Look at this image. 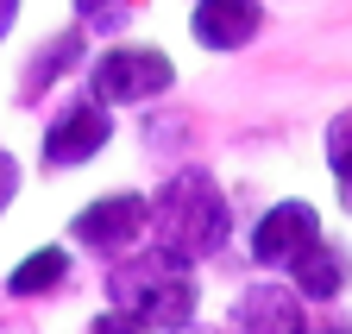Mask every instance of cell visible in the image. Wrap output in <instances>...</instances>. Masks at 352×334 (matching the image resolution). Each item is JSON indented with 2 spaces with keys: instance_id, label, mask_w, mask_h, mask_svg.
<instances>
[{
  "instance_id": "52a82bcc",
  "label": "cell",
  "mask_w": 352,
  "mask_h": 334,
  "mask_svg": "<svg viewBox=\"0 0 352 334\" xmlns=\"http://www.w3.org/2000/svg\"><path fill=\"white\" fill-rule=\"evenodd\" d=\"M264 32V0H189V38L214 57L245 51Z\"/></svg>"
},
{
  "instance_id": "8992f818",
  "label": "cell",
  "mask_w": 352,
  "mask_h": 334,
  "mask_svg": "<svg viewBox=\"0 0 352 334\" xmlns=\"http://www.w3.org/2000/svg\"><path fill=\"white\" fill-rule=\"evenodd\" d=\"M321 233V215H315V202H302V196H283V202H271V208H264V215L252 221V259L258 265H271V271H283L296 253H302V246L308 240H315Z\"/></svg>"
},
{
  "instance_id": "3957f363",
  "label": "cell",
  "mask_w": 352,
  "mask_h": 334,
  "mask_svg": "<svg viewBox=\"0 0 352 334\" xmlns=\"http://www.w3.org/2000/svg\"><path fill=\"white\" fill-rule=\"evenodd\" d=\"M176 89V63L157 45H107L88 57V95L101 107H139Z\"/></svg>"
},
{
  "instance_id": "8fae6325",
  "label": "cell",
  "mask_w": 352,
  "mask_h": 334,
  "mask_svg": "<svg viewBox=\"0 0 352 334\" xmlns=\"http://www.w3.org/2000/svg\"><path fill=\"white\" fill-rule=\"evenodd\" d=\"M327 171H333V189H340L346 215H352V107L327 120Z\"/></svg>"
},
{
  "instance_id": "7c38bea8",
  "label": "cell",
  "mask_w": 352,
  "mask_h": 334,
  "mask_svg": "<svg viewBox=\"0 0 352 334\" xmlns=\"http://www.w3.org/2000/svg\"><path fill=\"white\" fill-rule=\"evenodd\" d=\"M76 51H82V32H63V38H51V45L38 51V63H32V82H38V76H63Z\"/></svg>"
},
{
  "instance_id": "ba28073f",
  "label": "cell",
  "mask_w": 352,
  "mask_h": 334,
  "mask_svg": "<svg viewBox=\"0 0 352 334\" xmlns=\"http://www.w3.org/2000/svg\"><path fill=\"white\" fill-rule=\"evenodd\" d=\"M283 271H289V284L302 290V303H333V297H346V284H352V253L315 233Z\"/></svg>"
},
{
  "instance_id": "5bb4252c",
  "label": "cell",
  "mask_w": 352,
  "mask_h": 334,
  "mask_svg": "<svg viewBox=\"0 0 352 334\" xmlns=\"http://www.w3.org/2000/svg\"><path fill=\"white\" fill-rule=\"evenodd\" d=\"M120 13H126L120 0H76V19L82 25H120Z\"/></svg>"
},
{
  "instance_id": "277c9868",
  "label": "cell",
  "mask_w": 352,
  "mask_h": 334,
  "mask_svg": "<svg viewBox=\"0 0 352 334\" xmlns=\"http://www.w3.org/2000/svg\"><path fill=\"white\" fill-rule=\"evenodd\" d=\"M113 139V107H101L95 95L82 101H63L51 120H44V139H38V158L44 171H82L88 158H101Z\"/></svg>"
},
{
  "instance_id": "30bf717a",
  "label": "cell",
  "mask_w": 352,
  "mask_h": 334,
  "mask_svg": "<svg viewBox=\"0 0 352 334\" xmlns=\"http://www.w3.org/2000/svg\"><path fill=\"white\" fill-rule=\"evenodd\" d=\"M69 284V253L63 246H32V253L7 271V297H51V290H63Z\"/></svg>"
},
{
  "instance_id": "6da1fadb",
  "label": "cell",
  "mask_w": 352,
  "mask_h": 334,
  "mask_svg": "<svg viewBox=\"0 0 352 334\" xmlns=\"http://www.w3.org/2000/svg\"><path fill=\"white\" fill-rule=\"evenodd\" d=\"M107 297L113 309L95 315V328L120 334V328H189L195 322V265H183L176 253L151 246V253H120L107 271Z\"/></svg>"
},
{
  "instance_id": "9a60e30c",
  "label": "cell",
  "mask_w": 352,
  "mask_h": 334,
  "mask_svg": "<svg viewBox=\"0 0 352 334\" xmlns=\"http://www.w3.org/2000/svg\"><path fill=\"white\" fill-rule=\"evenodd\" d=\"M19 13H25V0H0V45H7V38H13Z\"/></svg>"
},
{
  "instance_id": "9c48e42d",
  "label": "cell",
  "mask_w": 352,
  "mask_h": 334,
  "mask_svg": "<svg viewBox=\"0 0 352 334\" xmlns=\"http://www.w3.org/2000/svg\"><path fill=\"white\" fill-rule=\"evenodd\" d=\"M233 328H271V334L308 328L302 290H296V284H245L239 303H233Z\"/></svg>"
},
{
  "instance_id": "5b68a950",
  "label": "cell",
  "mask_w": 352,
  "mask_h": 334,
  "mask_svg": "<svg viewBox=\"0 0 352 334\" xmlns=\"http://www.w3.org/2000/svg\"><path fill=\"white\" fill-rule=\"evenodd\" d=\"M69 240H76V246H88V253H101V259L132 253V246L145 240V196H132V189L95 196L88 208H76Z\"/></svg>"
},
{
  "instance_id": "7a4b0ae2",
  "label": "cell",
  "mask_w": 352,
  "mask_h": 334,
  "mask_svg": "<svg viewBox=\"0 0 352 334\" xmlns=\"http://www.w3.org/2000/svg\"><path fill=\"white\" fill-rule=\"evenodd\" d=\"M145 233L164 253H176L183 265L214 259L227 246V233H233V208H227V189L214 183V171L189 164V171L164 177V189L145 196Z\"/></svg>"
},
{
  "instance_id": "4fadbf2b",
  "label": "cell",
  "mask_w": 352,
  "mask_h": 334,
  "mask_svg": "<svg viewBox=\"0 0 352 334\" xmlns=\"http://www.w3.org/2000/svg\"><path fill=\"white\" fill-rule=\"evenodd\" d=\"M19 183H25V171H19V158L0 145V215H7V208L19 202Z\"/></svg>"
}]
</instances>
